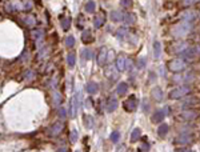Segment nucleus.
<instances>
[{
  "instance_id": "f257e3e1",
  "label": "nucleus",
  "mask_w": 200,
  "mask_h": 152,
  "mask_svg": "<svg viewBox=\"0 0 200 152\" xmlns=\"http://www.w3.org/2000/svg\"><path fill=\"white\" fill-rule=\"evenodd\" d=\"M189 94H191V88L188 86H180V87H176V88H173V90H171L169 97H171V99H180V97H184Z\"/></svg>"
},
{
  "instance_id": "f03ea898",
  "label": "nucleus",
  "mask_w": 200,
  "mask_h": 152,
  "mask_svg": "<svg viewBox=\"0 0 200 152\" xmlns=\"http://www.w3.org/2000/svg\"><path fill=\"white\" fill-rule=\"evenodd\" d=\"M198 55H199V48L198 47H191V48H186V50L180 53V59L186 63V61L193 60Z\"/></svg>"
},
{
  "instance_id": "7ed1b4c3",
  "label": "nucleus",
  "mask_w": 200,
  "mask_h": 152,
  "mask_svg": "<svg viewBox=\"0 0 200 152\" xmlns=\"http://www.w3.org/2000/svg\"><path fill=\"white\" fill-rule=\"evenodd\" d=\"M168 67L172 72H182L186 70V63H184L182 59H173V60L169 61Z\"/></svg>"
},
{
  "instance_id": "20e7f679",
  "label": "nucleus",
  "mask_w": 200,
  "mask_h": 152,
  "mask_svg": "<svg viewBox=\"0 0 200 152\" xmlns=\"http://www.w3.org/2000/svg\"><path fill=\"white\" fill-rule=\"evenodd\" d=\"M80 100V94H76V95H73V97L71 99V104H69V116L73 117V116H76V112L79 110V101Z\"/></svg>"
},
{
  "instance_id": "39448f33",
  "label": "nucleus",
  "mask_w": 200,
  "mask_h": 152,
  "mask_svg": "<svg viewBox=\"0 0 200 152\" xmlns=\"http://www.w3.org/2000/svg\"><path fill=\"white\" fill-rule=\"evenodd\" d=\"M123 107H124V110H126L127 112H132V111H135V110H136V107H138V100H136V97H135L133 95H131L126 101H124Z\"/></svg>"
},
{
  "instance_id": "423d86ee",
  "label": "nucleus",
  "mask_w": 200,
  "mask_h": 152,
  "mask_svg": "<svg viewBox=\"0 0 200 152\" xmlns=\"http://www.w3.org/2000/svg\"><path fill=\"white\" fill-rule=\"evenodd\" d=\"M107 57H108L107 48H106V47H102V48H100V51H99V53H98V57H96L98 64H99L100 67H103V66L107 63Z\"/></svg>"
},
{
  "instance_id": "0eeeda50",
  "label": "nucleus",
  "mask_w": 200,
  "mask_h": 152,
  "mask_svg": "<svg viewBox=\"0 0 200 152\" xmlns=\"http://www.w3.org/2000/svg\"><path fill=\"white\" fill-rule=\"evenodd\" d=\"M63 128H64V124L62 123V121H56L51 128H49V135H59V134H62V131H63Z\"/></svg>"
},
{
  "instance_id": "6e6552de",
  "label": "nucleus",
  "mask_w": 200,
  "mask_h": 152,
  "mask_svg": "<svg viewBox=\"0 0 200 152\" xmlns=\"http://www.w3.org/2000/svg\"><path fill=\"white\" fill-rule=\"evenodd\" d=\"M191 141H192V136H189L188 134H182L176 138L175 143L176 144H189Z\"/></svg>"
},
{
  "instance_id": "1a4fd4ad",
  "label": "nucleus",
  "mask_w": 200,
  "mask_h": 152,
  "mask_svg": "<svg viewBox=\"0 0 200 152\" xmlns=\"http://www.w3.org/2000/svg\"><path fill=\"white\" fill-rule=\"evenodd\" d=\"M104 23H106V16H104V13H103V12L98 13L96 16H95V19H93V26H95V28L103 27Z\"/></svg>"
},
{
  "instance_id": "9d476101",
  "label": "nucleus",
  "mask_w": 200,
  "mask_h": 152,
  "mask_svg": "<svg viewBox=\"0 0 200 152\" xmlns=\"http://www.w3.org/2000/svg\"><path fill=\"white\" fill-rule=\"evenodd\" d=\"M164 117H166V111L159 110L152 115V121L153 123H162V121L164 120Z\"/></svg>"
},
{
  "instance_id": "9b49d317",
  "label": "nucleus",
  "mask_w": 200,
  "mask_h": 152,
  "mask_svg": "<svg viewBox=\"0 0 200 152\" xmlns=\"http://www.w3.org/2000/svg\"><path fill=\"white\" fill-rule=\"evenodd\" d=\"M126 61H127V57L126 56H118L116 59V68H118V71H126Z\"/></svg>"
},
{
  "instance_id": "f8f14e48",
  "label": "nucleus",
  "mask_w": 200,
  "mask_h": 152,
  "mask_svg": "<svg viewBox=\"0 0 200 152\" xmlns=\"http://www.w3.org/2000/svg\"><path fill=\"white\" fill-rule=\"evenodd\" d=\"M118 105H119V103H118V100L115 99V97H111V99H108V101H107V111L108 112H113L115 110L118 108Z\"/></svg>"
},
{
  "instance_id": "ddd939ff",
  "label": "nucleus",
  "mask_w": 200,
  "mask_h": 152,
  "mask_svg": "<svg viewBox=\"0 0 200 152\" xmlns=\"http://www.w3.org/2000/svg\"><path fill=\"white\" fill-rule=\"evenodd\" d=\"M99 90V86H98V83H95V81H88L87 83V86H86V91L88 92V94H96Z\"/></svg>"
},
{
  "instance_id": "4468645a",
  "label": "nucleus",
  "mask_w": 200,
  "mask_h": 152,
  "mask_svg": "<svg viewBox=\"0 0 200 152\" xmlns=\"http://www.w3.org/2000/svg\"><path fill=\"white\" fill-rule=\"evenodd\" d=\"M182 117L184 120H193L195 117H198V112H195V111H184L182 114Z\"/></svg>"
},
{
  "instance_id": "2eb2a0df",
  "label": "nucleus",
  "mask_w": 200,
  "mask_h": 152,
  "mask_svg": "<svg viewBox=\"0 0 200 152\" xmlns=\"http://www.w3.org/2000/svg\"><path fill=\"white\" fill-rule=\"evenodd\" d=\"M123 17H124V13L123 12H120V11H112L111 12V19L113 22H123Z\"/></svg>"
},
{
  "instance_id": "dca6fc26",
  "label": "nucleus",
  "mask_w": 200,
  "mask_h": 152,
  "mask_svg": "<svg viewBox=\"0 0 200 152\" xmlns=\"http://www.w3.org/2000/svg\"><path fill=\"white\" fill-rule=\"evenodd\" d=\"M128 91V84L127 83H124V81H122L120 84L118 86V88H116V92H118V95H120V96H123L126 92Z\"/></svg>"
},
{
  "instance_id": "f3484780",
  "label": "nucleus",
  "mask_w": 200,
  "mask_h": 152,
  "mask_svg": "<svg viewBox=\"0 0 200 152\" xmlns=\"http://www.w3.org/2000/svg\"><path fill=\"white\" fill-rule=\"evenodd\" d=\"M82 40L83 43H92L93 42V37H92V33L91 31H88V29H86V31L83 32V36H82Z\"/></svg>"
},
{
  "instance_id": "a211bd4d",
  "label": "nucleus",
  "mask_w": 200,
  "mask_h": 152,
  "mask_svg": "<svg viewBox=\"0 0 200 152\" xmlns=\"http://www.w3.org/2000/svg\"><path fill=\"white\" fill-rule=\"evenodd\" d=\"M84 125L88 130L93 128V117L91 115H84Z\"/></svg>"
},
{
  "instance_id": "6ab92c4d",
  "label": "nucleus",
  "mask_w": 200,
  "mask_h": 152,
  "mask_svg": "<svg viewBox=\"0 0 200 152\" xmlns=\"http://www.w3.org/2000/svg\"><path fill=\"white\" fill-rule=\"evenodd\" d=\"M168 131H169L168 124L163 123V124H160V125H159V128H158V134H159V136H166V135L168 134Z\"/></svg>"
},
{
  "instance_id": "aec40b11",
  "label": "nucleus",
  "mask_w": 200,
  "mask_h": 152,
  "mask_svg": "<svg viewBox=\"0 0 200 152\" xmlns=\"http://www.w3.org/2000/svg\"><path fill=\"white\" fill-rule=\"evenodd\" d=\"M140 136H142V131H140L139 128H135L132 131V134H131V141H132V143L138 141L140 139Z\"/></svg>"
},
{
  "instance_id": "412c9836",
  "label": "nucleus",
  "mask_w": 200,
  "mask_h": 152,
  "mask_svg": "<svg viewBox=\"0 0 200 152\" xmlns=\"http://www.w3.org/2000/svg\"><path fill=\"white\" fill-rule=\"evenodd\" d=\"M152 97L153 99H156L158 101H160L163 99V91L160 90V88H155V90L152 91Z\"/></svg>"
},
{
  "instance_id": "4be33fe9",
  "label": "nucleus",
  "mask_w": 200,
  "mask_h": 152,
  "mask_svg": "<svg viewBox=\"0 0 200 152\" xmlns=\"http://www.w3.org/2000/svg\"><path fill=\"white\" fill-rule=\"evenodd\" d=\"M71 22H72V19L69 17V16L62 19V27H63V29H68L69 27H71Z\"/></svg>"
},
{
  "instance_id": "5701e85b",
  "label": "nucleus",
  "mask_w": 200,
  "mask_h": 152,
  "mask_svg": "<svg viewBox=\"0 0 200 152\" xmlns=\"http://www.w3.org/2000/svg\"><path fill=\"white\" fill-rule=\"evenodd\" d=\"M193 19H196V15H195L193 12H186V13H183V20L186 22V23L193 20Z\"/></svg>"
},
{
  "instance_id": "b1692460",
  "label": "nucleus",
  "mask_w": 200,
  "mask_h": 152,
  "mask_svg": "<svg viewBox=\"0 0 200 152\" xmlns=\"http://www.w3.org/2000/svg\"><path fill=\"white\" fill-rule=\"evenodd\" d=\"M123 22H126L127 24H132L135 23V15L133 13H126L123 17Z\"/></svg>"
},
{
  "instance_id": "393cba45",
  "label": "nucleus",
  "mask_w": 200,
  "mask_h": 152,
  "mask_svg": "<svg viewBox=\"0 0 200 152\" xmlns=\"http://www.w3.org/2000/svg\"><path fill=\"white\" fill-rule=\"evenodd\" d=\"M86 11L88 12V13H92V12H95V8H96V4H95V2H88V3H86Z\"/></svg>"
},
{
  "instance_id": "a878e982",
  "label": "nucleus",
  "mask_w": 200,
  "mask_h": 152,
  "mask_svg": "<svg viewBox=\"0 0 200 152\" xmlns=\"http://www.w3.org/2000/svg\"><path fill=\"white\" fill-rule=\"evenodd\" d=\"M24 23L27 24L28 27H35V24H36V20H35V16H27L26 19H24Z\"/></svg>"
},
{
  "instance_id": "bb28decb",
  "label": "nucleus",
  "mask_w": 200,
  "mask_h": 152,
  "mask_svg": "<svg viewBox=\"0 0 200 152\" xmlns=\"http://www.w3.org/2000/svg\"><path fill=\"white\" fill-rule=\"evenodd\" d=\"M75 61H76V57H75V53H69L67 56V63L69 67H73L75 66Z\"/></svg>"
},
{
  "instance_id": "cd10ccee",
  "label": "nucleus",
  "mask_w": 200,
  "mask_h": 152,
  "mask_svg": "<svg viewBox=\"0 0 200 152\" xmlns=\"http://www.w3.org/2000/svg\"><path fill=\"white\" fill-rule=\"evenodd\" d=\"M109 139H111V141H112V143H118V141H119V139H120V132H118V131L112 132V134H111V136H109Z\"/></svg>"
},
{
  "instance_id": "c85d7f7f",
  "label": "nucleus",
  "mask_w": 200,
  "mask_h": 152,
  "mask_svg": "<svg viewBox=\"0 0 200 152\" xmlns=\"http://www.w3.org/2000/svg\"><path fill=\"white\" fill-rule=\"evenodd\" d=\"M126 33H127V28H120L118 29V32H116V37L119 39H124V36H126Z\"/></svg>"
},
{
  "instance_id": "c756f323",
  "label": "nucleus",
  "mask_w": 200,
  "mask_h": 152,
  "mask_svg": "<svg viewBox=\"0 0 200 152\" xmlns=\"http://www.w3.org/2000/svg\"><path fill=\"white\" fill-rule=\"evenodd\" d=\"M160 50H162V48H160V43L159 42H155V44H153V51H155V57H159L160 56Z\"/></svg>"
},
{
  "instance_id": "7c9ffc66",
  "label": "nucleus",
  "mask_w": 200,
  "mask_h": 152,
  "mask_svg": "<svg viewBox=\"0 0 200 152\" xmlns=\"http://www.w3.org/2000/svg\"><path fill=\"white\" fill-rule=\"evenodd\" d=\"M73 44H75V37H73V36H68V37L66 39V46H67L68 48H72Z\"/></svg>"
},
{
  "instance_id": "2f4dec72",
  "label": "nucleus",
  "mask_w": 200,
  "mask_h": 152,
  "mask_svg": "<svg viewBox=\"0 0 200 152\" xmlns=\"http://www.w3.org/2000/svg\"><path fill=\"white\" fill-rule=\"evenodd\" d=\"M53 103H55V104H56V105H59L60 104V103H62V96H60V94H59V92L56 91V92H53Z\"/></svg>"
},
{
  "instance_id": "473e14b6",
  "label": "nucleus",
  "mask_w": 200,
  "mask_h": 152,
  "mask_svg": "<svg viewBox=\"0 0 200 152\" xmlns=\"http://www.w3.org/2000/svg\"><path fill=\"white\" fill-rule=\"evenodd\" d=\"M32 36H33V39H36V40H42L43 36H44V32L43 31H35L32 33Z\"/></svg>"
},
{
  "instance_id": "72a5a7b5",
  "label": "nucleus",
  "mask_w": 200,
  "mask_h": 152,
  "mask_svg": "<svg viewBox=\"0 0 200 152\" xmlns=\"http://www.w3.org/2000/svg\"><path fill=\"white\" fill-rule=\"evenodd\" d=\"M32 2H24L23 3V9H26V11H29V9L32 8Z\"/></svg>"
},
{
  "instance_id": "f704fd0d",
  "label": "nucleus",
  "mask_w": 200,
  "mask_h": 152,
  "mask_svg": "<svg viewBox=\"0 0 200 152\" xmlns=\"http://www.w3.org/2000/svg\"><path fill=\"white\" fill-rule=\"evenodd\" d=\"M120 4H122L123 7H129V6H132V2H131V0H122Z\"/></svg>"
},
{
  "instance_id": "c9c22d12",
  "label": "nucleus",
  "mask_w": 200,
  "mask_h": 152,
  "mask_svg": "<svg viewBox=\"0 0 200 152\" xmlns=\"http://www.w3.org/2000/svg\"><path fill=\"white\" fill-rule=\"evenodd\" d=\"M144 66H146V60H144V57H140L138 60V67L139 68H143Z\"/></svg>"
},
{
  "instance_id": "e433bc0d",
  "label": "nucleus",
  "mask_w": 200,
  "mask_h": 152,
  "mask_svg": "<svg viewBox=\"0 0 200 152\" xmlns=\"http://www.w3.org/2000/svg\"><path fill=\"white\" fill-rule=\"evenodd\" d=\"M83 57H84V60H87V59L91 57V51H89V50L84 51V52H83Z\"/></svg>"
},
{
  "instance_id": "4c0bfd02",
  "label": "nucleus",
  "mask_w": 200,
  "mask_h": 152,
  "mask_svg": "<svg viewBox=\"0 0 200 152\" xmlns=\"http://www.w3.org/2000/svg\"><path fill=\"white\" fill-rule=\"evenodd\" d=\"M76 139H78V132L73 130V131L71 132V141L73 143V141H76Z\"/></svg>"
},
{
  "instance_id": "58836bf2",
  "label": "nucleus",
  "mask_w": 200,
  "mask_h": 152,
  "mask_svg": "<svg viewBox=\"0 0 200 152\" xmlns=\"http://www.w3.org/2000/svg\"><path fill=\"white\" fill-rule=\"evenodd\" d=\"M59 115L62 116V117H64V116L67 115V114H66V110H64V108H60V110H59Z\"/></svg>"
},
{
  "instance_id": "ea45409f",
  "label": "nucleus",
  "mask_w": 200,
  "mask_h": 152,
  "mask_svg": "<svg viewBox=\"0 0 200 152\" xmlns=\"http://www.w3.org/2000/svg\"><path fill=\"white\" fill-rule=\"evenodd\" d=\"M91 105H92L91 100H89V99H87V100H86V108H89V107H91Z\"/></svg>"
},
{
  "instance_id": "a19ab883",
  "label": "nucleus",
  "mask_w": 200,
  "mask_h": 152,
  "mask_svg": "<svg viewBox=\"0 0 200 152\" xmlns=\"http://www.w3.org/2000/svg\"><path fill=\"white\" fill-rule=\"evenodd\" d=\"M116 152H126V147H124V145H120V148H118Z\"/></svg>"
},
{
  "instance_id": "79ce46f5",
  "label": "nucleus",
  "mask_w": 200,
  "mask_h": 152,
  "mask_svg": "<svg viewBox=\"0 0 200 152\" xmlns=\"http://www.w3.org/2000/svg\"><path fill=\"white\" fill-rule=\"evenodd\" d=\"M187 152H193V151H187Z\"/></svg>"
}]
</instances>
